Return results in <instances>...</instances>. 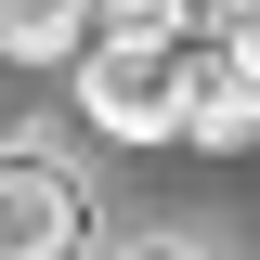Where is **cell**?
<instances>
[{
  "instance_id": "2",
  "label": "cell",
  "mask_w": 260,
  "mask_h": 260,
  "mask_svg": "<svg viewBox=\"0 0 260 260\" xmlns=\"http://www.w3.org/2000/svg\"><path fill=\"white\" fill-rule=\"evenodd\" d=\"M78 234H91L78 182L39 143H0V260H78Z\"/></svg>"
},
{
  "instance_id": "3",
  "label": "cell",
  "mask_w": 260,
  "mask_h": 260,
  "mask_svg": "<svg viewBox=\"0 0 260 260\" xmlns=\"http://www.w3.org/2000/svg\"><path fill=\"white\" fill-rule=\"evenodd\" d=\"M182 143H260V26L195 39V91H182Z\"/></svg>"
},
{
  "instance_id": "4",
  "label": "cell",
  "mask_w": 260,
  "mask_h": 260,
  "mask_svg": "<svg viewBox=\"0 0 260 260\" xmlns=\"http://www.w3.org/2000/svg\"><path fill=\"white\" fill-rule=\"evenodd\" d=\"M104 39V0H0V52L13 65H78Z\"/></svg>"
},
{
  "instance_id": "1",
  "label": "cell",
  "mask_w": 260,
  "mask_h": 260,
  "mask_svg": "<svg viewBox=\"0 0 260 260\" xmlns=\"http://www.w3.org/2000/svg\"><path fill=\"white\" fill-rule=\"evenodd\" d=\"M78 117L104 143H182V91H195V26L182 13H104V39L78 65Z\"/></svg>"
},
{
  "instance_id": "6",
  "label": "cell",
  "mask_w": 260,
  "mask_h": 260,
  "mask_svg": "<svg viewBox=\"0 0 260 260\" xmlns=\"http://www.w3.org/2000/svg\"><path fill=\"white\" fill-rule=\"evenodd\" d=\"M104 13H182V0H104Z\"/></svg>"
},
{
  "instance_id": "5",
  "label": "cell",
  "mask_w": 260,
  "mask_h": 260,
  "mask_svg": "<svg viewBox=\"0 0 260 260\" xmlns=\"http://www.w3.org/2000/svg\"><path fill=\"white\" fill-rule=\"evenodd\" d=\"M117 260H195V247H169V234H143V247H117Z\"/></svg>"
}]
</instances>
